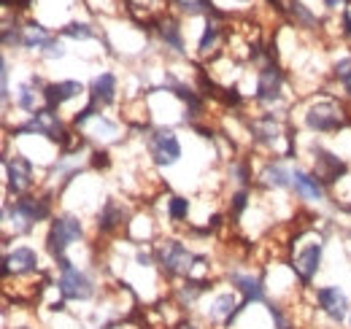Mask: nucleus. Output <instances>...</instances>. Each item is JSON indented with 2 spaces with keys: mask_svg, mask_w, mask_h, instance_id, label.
<instances>
[{
  "mask_svg": "<svg viewBox=\"0 0 351 329\" xmlns=\"http://www.w3.org/2000/svg\"><path fill=\"white\" fill-rule=\"evenodd\" d=\"M84 92V84L82 82H51L46 84L44 89V103L46 108H60V106H65L68 100H73V97H79Z\"/></svg>",
  "mask_w": 351,
  "mask_h": 329,
  "instance_id": "obj_20",
  "label": "nucleus"
},
{
  "mask_svg": "<svg viewBox=\"0 0 351 329\" xmlns=\"http://www.w3.org/2000/svg\"><path fill=\"white\" fill-rule=\"evenodd\" d=\"M292 189L306 203H322L327 195V184L313 170H292Z\"/></svg>",
  "mask_w": 351,
  "mask_h": 329,
  "instance_id": "obj_16",
  "label": "nucleus"
},
{
  "mask_svg": "<svg viewBox=\"0 0 351 329\" xmlns=\"http://www.w3.org/2000/svg\"><path fill=\"white\" fill-rule=\"evenodd\" d=\"M349 122V114L335 100H316L306 111V127L311 132H338Z\"/></svg>",
  "mask_w": 351,
  "mask_h": 329,
  "instance_id": "obj_6",
  "label": "nucleus"
},
{
  "mask_svg": "<svg viewBox=\"0 0 351 329\" xmlns=\"http://www.w3.org/2000/svg\"><path fill=\"white\" fill-rule=\"evenodd\" d=\"M292 11L298 14V19H300L306 27H316V16L308 11V8L303 5V3H300V0H292Z\"/></svg>",
  "mask_w": 351,
  "mask_h": 329,
  "instance_id": "obj_33",
  "label": "nucleus"
},
{
  "mask_svg": "<svg viewBox=\"0 0 351 329\" xmlns=\"http://www.w3.org/2000/svg\"><path fill=\"white\" fill-rule=\"evenodd\" d=\"M57 267H60V278H57L54 287H57V291L62 294V300H71V302H89V300L97 294L95 281L89 278L84 270L73 267L71 259L60 262Z\"/></svg>",
  "mask_w": 351,
  "mask_h": 329,
  "instance_id": "obj_4",
  "label": "nucleus"
},
{
  "mask_svg": "<svg viewBox=\"0 0 351 329\" xmlns=\"http://www.w3.org/2000/svg\"><path fill=\"white\" fill-rule=\"evenodd\" d=\"M60 33H62V36H68V38H76V41H87V38H95V30L89 27L87 22H71V25H65Z\"/></svg>",
  "mask_w": 351,
  "mask_h": 329,
  "instance_id": "obj_27",
  "label": "nucleus"
},
{
  "mask_svg": "<svg viewBox=\"0 0 351 329\" xmlns=\"http://www.w3.org/2000/svg\"><path fill=\"white\" fill-rule=\"evenodd\" d=\"M267 313H270L273 329H292V321H289V316L284 313V308H281V305H276V302H267Z\"/></svg>",
  "mask_w": 351,
  "mask_h": 329,
  "instance_id": "obj_30",
  "label": "nucleus"
},
{
  "mask_svg": "<svg viewBox=\"0 0 351 329\" xmlns=\"http://www.w3.org/2000/svg\"><path fill=\"white\" fill-rule=\"evenodd\" d=\"M332 73H335V79L343 84V86H346V92L351 95V54L349 57H341V60L335 62Z\"/></svg>",
  "mask_w": 351,
  "mask_h": 329,
  "instance_id": "obj_28",
  "label": "nucleus"
},
{
  "mask_svg": "<svg viewBox=\"0 0 351 329\" xmlns=\"http://www.w3.org/2000/svg\"><path fill=\"white\" fill-rule=\"evenodd\" d=\"M3 46H5V49L22 46V27H19V25H11L8 19H5V25H3Z\"/></svg>",
  "mask_w": 351,
  "mask_h": 329,
  "instance_id": "obj_29",
  "label": "nucleus"
},
{
  "mask_svg": "<svg viewBox=\"0 0 351 329\" xmlns=\"http://www.w3.org/2000/svg\"><path fill=\"white\" fill-rule=\"evenodd\" d=\"M249 206V189H238L235 195H232V200H230V208H232V219L238 221L241 219V213L246 210Z\"/></svg>",
  "mask_w": 351,
  "mask_h": 329,
  "instance_id": "obj_31",
  "label": "nucleus"
},
{
  "mask_svg": "<svg viewBox=\"0 0 351 329\" xmlns=\"http://www.w3.org/2000/svg\"><path fill=\"white\" fill-rule=\"evenodd\" d=\"M5 189L16 197L27 195V189L36 184V167L33 162L25 157V154H14V157H5Z\"/></svg>",
  "mask_w": 351,
  "mask_h": 329,
  "instance_id": "obj_9",
  "label": "nucleus"
},
{
  "mask_svg": "<svg viewBox=\"0 0 351 329\" xmlns=\"http://www.w3.org/2000/svg\"><path fill=\"white\" fill-rule=\"evenodd\" d=\"M68 127L60 122V117H57V111L54 108H38L30 119L25 124H16L14 130H11V135H44L49 141H54V143H65V138H68Z\"/></svg>",
  "mask_w": 351,
  "mask_h": 329,
  "instance_id": "obj_5",
  "label": "nucleus"
},
{
  "mask_svg": "<svg viewBox=\"0 0 351 329\" xmlns=\"http://www.w3.org/2000/svg\"><path fill=\"white\" fill-rule=\"evenodd\" d=\"M313 300H316L319 310H322L332 324H338V327H341L343 321H349L351 300H349V294H346L341 287H335V284L316 287L313 289Z\"/></svg>",
  "mask_w": 351,
  "mask_h": 329,
  "instance_id": "obj_8",
  "label": "nucleus"
},
{
  "mask_svg": "<svg viewBox=\"0 0 351 329\" xmlns=\"http://www.w3.org/2000/svg\"><path fill=\"white\" fill-rule=\"evenodd\" d=\"M284 97V73L278 65H265L257 73V100L265 106H276Z\"/></svg>",
  "mask_w": 351,
  "mask_h": 329,
  "instance_id": "obj_15",
  "label": "nucleus"
},
{
  "mask_svg": "<svg viewBox=\"0 0 351 329\" xmlns=\"http://www.w3.org/2000/svg\"><path fill=\"white\" fill-rule=\"evenodd\" d=\"M128 224H130V213L122 208V203L106 200V206L100 208V213H97V232L111 235V232H119Z\"/></svg>",
  "mask_w": 351,
  "mask_h": 329,
  "instance_id": "obj_18",
  "label": "nucleus"
},
{
  "mask_svg": "<svg viewBox=\"0 0 351 329\" xmlns=\"http://www.w3.org/2000/svg\"><path fill=\"white\" fill-rule=\"evenodd\" d=\"M44 54L49 57V60H54V57H62V54H65V49H62V46H60L57 41H54L51 46H49V49H46Z\"/></svg>",
  "mask_w": 351,
  "mask_h": 329,
  "instance_id": "obj_35",
  "label": "nucleus"
},
{
  "mask_svg": "<svg viewBox=\"0 0 351 329\" xmlns=\"http://www.w3.org/2000/svg\"><path fill=\"white\" fill-rule=\"evenodd\" d=\"M230 287L241 294V302L249 308L252 302H265V278L263 276H252V273H241V270H230L227 273Z\"/></svg>",
  "mask_w": 351,
  "mask_h": 329,
  "instance_id": "obj_14",
  "label": "nucleus"
},
{
  "mask_svg": "<svg viewBox=\"0 0 351 329\" xmlns=\"http://www.w3.org/2000/svg\"><path fill=\"white\" fill-rule=\"evenodd\" d=\"M160 38L165 46H171L176 54H184V38H181V27L176 19H171V16L160 19Z\"/></svg>",
  "mask_w": 351,
  "mask_h": 329,
  "instance_id": "obj_24",
  "label": "nucleus"
},
{
  "mask_svg": "<svg viewBox=\"0 0 351 329\" xmlns=\"http://www.w3.org/2000/svg\"><path fill=\"white\" fill-rule=\"evenodd\" d=\"M89 164H92L95 170H106V167L111 164V154H108L106 149H95L92 157H89Z\"/></svg>",
  "mask_w": 351,
  "mask_h": 329,
  "instance_id": "obj_34",
  "label": "nucleus"
},
{
  "mask_svg": "<svg viewBox=\"0 0 351 329\" xmlns=\"http://www.w3.org/2000/svg\"><path fill=\"white\" fill-rule=\"evenodd\" d=\"M260 178H263L265 186H270V189H289L292 186V170L281 162V160L265 162Z\"/></svg>",
  "mask_w": 351,
  "mask_h": 329,
  "instance_id": "obj_23",
  "label": "nucleus"
},
{
  "mask_svg": "<svg viewBox=\"0 0 351 329\" xmlns=\"http://www.w3.org/2000/svg\"><path fill=\"white\" fill-rule=\"evenodd\" d=\"M311 151H313V173H316L324 184H335V181L346 178L349 164L343 162L338 154H332V151H327V149H322V146H313Z\"/></svg>",
  "mask_w": 351,
  "mask_h": 329,
  "instance_id": "obj_13",
  "label": "nucleus"
},
{
  "mask_svg": "<svg viewBox=\"0 0 351 329\" xmlns=\"http://www.w3.org/2000/svg\"><path fill=\"white\" fill-rule=\"evenodd\" d=\"M154 256H157V265H160L162 276H168V278H192V273L197 267V259H200L197 254H192L176 238L160 241L154 246Z\"/></svg>",
  "mask_w": 351,
  "mask_h": 329,
  "instance_id": "obj_2",
  "label": "nucleus"
},
{
  "mask_svg": "<svg viewBox=\"0 0 351 329\" xmlns=\"http://www.w3.org/2000/svg\"><path fill=\"white\" fill-rule=\"evenodd\" d=\"M89 100L95 106H111L117 100V76L111 71L97 73L89 84Z\"/></svg>",
  "mask_w": 351,
  "mask_h": 329,
  "instance_id": "obj_21",
  "label": "nucleus"
},
{
  "mask_svg": "<svg viewBox=\"0 0 351 329\" xmlns=\"http://www.w3.org/2000/svg\"><path fill=\"white\" fill-rule=\"evenodd\" d=\"M51 216V200L44 195H22L14 203L3 206V227L14 230V235H27Z\"/></svg>",
  "mask_w": 351,
  "mask_h": 329,
  "instance_id": "obj_1",
  "label": "nucleus"
},
{
  "mask_svg": "<svg viewBox=\"0 0 351 329\" xmlns=\"http://www.w3.org/2000/svg\"><path fill=\"white\" fill-rule=\"evenodd\" d=\"M322 254H324L322 238H313L311 243H306V246L292 256V270H295V276H298L303 284H311V281L316 278V273H319V267H322Z\"/></svg>",
  "mask_w": 351,
  "mask_h": 329,
  "instance_id": "obj_12",
  "label": "nucleus"
},
{
  "mask_svg": "<svg viewBox=\"0 0 351 329\" xmlns=\"http://www.w3.org/2000/svg\"><path fill=\"white\" fill-rule=\"evenodd\" d=\"M249 132H252V141L260 143V146H276L281 138H284V127L276 119V114H260L249 122Z\"/></svg>",
  "mask_w": 351,
  "mask_h": 329,
  "instance_id": "obj_17",
  "label": "nucleus"
},
{
  "mask_svg": "<svg viewBox=\"0 0 351 329\" xmlns=\"http://www.w3.org/2000/svg\"><path fill=\"white\" fill-rule=\"evenodd\" d=\"M146 149H149V157L154 160L157 167H171V164L181 160V141H178L173 127H154V130H149Z\"/></svg>",
  "mask_w": 351,
  "mask_h": 329,
  "instance_id": "obj_7",
  "label": "nucleus"
},
{
  "mask_svg": "<svg viewBox=\"0 0 351 329\" xmlns=\"http://www.w3.org/2000/svg\"><path fill=\"white\" fill-rule=\"evenodd\" d=\"M178 329H203V327H200V324H195V321H189V319H186V321H181V324H178Z\"/></svg>",
  "mask_w": 351,
  "mask_h": 329,
  "instance_id": "obj_37",
  "label": "nucleus"
},
{
  "mask_svg": "<svg viewBox=\"0 0 351 329\" xmlns=\"http://www.w3.org/2000/svg\"><path fill=\"white\" fill-rule=\"evenodd\" d=\"M243 310H246V305L238 302L232 291H221V294H217V297L208 302V308H206V319H208L211 324H219L221 329H230Z\"/></svg>",
  "mask_w": 351,
  "mask_h": 329,
  "instance_id": "obj_11",
  "label": "nucleus"
},
{
  "mask_svg": "<svg viewBox=\"0 0 351 329\" xmlns=\"http://www.w3.org/2000/svg\"><path fill=\"white\" fill-rule=\"evenodd\" d=\"M349 327H351V316H349Z\"/></svg>",
  "mask_w": 351,
  "mask_h": 329,
  "instance_id": "obj_38",
  "label": "nucleus"
},
{
  "mask_svg": "<svg viewBox=\"0 0 351 329\" xmlns=\"http://www.w3.org/2000/svg\"><path fill=\"white\" fill-rule=\"evenodd\" d=\"M343 33L351 38V11H343Z\"/></svg>",
  "mask_w": 351,
  "mask_h": 329,
  "instance_id": "obj_36",
  "label": "nucleus"
},
{
  "mask_svg": "<svg viewBox=\"0 0 351 329\" xmlns=\"http://www.w3.org/2000/svg\"><path fill=\"white\" fill-rule=\"evenodd\" d=\"M54 41H57L54 33H49L38 22H30L22 27V49H27V51H46Z\"/></svg>",
  "mask_w": 351,
  "mask_h": 329,
  "instance_id": "obj_22",
  "label": "nucleus"
},
{
  "mask_svg": "<svg viewBox=\"0 0 351 329\" xmlns=\"http://www.w3.org/2000/svg\"><path fill=\"white\" fill-rule=\"evenodd\" d=\"M84 238V224L79 216L73 213H62V216H54L51 224H49V232H46V248L51 254V259L60 265L65 262L68 256V248L73 246L76 241Z\"/></svg>",
  "mask_w": 351,
  "mask_h": 329,
  "instance_id": "obj_3",
  "label": "nucleus"
},
{
  "mask_svg": "<svg viewBox=\"0 0 351 329\" xmlns=\"http://www.w3.org/2000/svg\"><path fill=\"white\" fill-rule=\"evenodd\" d=\"M173 3L181 11H186V14H203V11H208V0H173Z\"/></svg>",
  "mask_w": 351,
  "mask_h": 329,
  "instance_id": "obj_32",
  "label": "nucleus"
},
{
  "mask_svg": "<svg viewBox=\"0 0 351 329\" xmlns=\"http://www.w3.org/2000/svg\"><path fill=\"white\" fill-rule=\"evenodd\" d=\"M219 41V25L217 22H206V27H203V36H200V41H197V51L200 54H208L214 46Z\"/></svg>",
  "mask_w": 351,
  "mask_h": 329,
  "instance_id": "obj_25",
  "label": "nucleus"
},
{
  "mask_svg": "<svg viewBox=\"0 0 351 329\" xmlns=\"http://www.w3.org/2000/svg\"><path fill=\"white\" fill-rule=\"evenodd\" d=\"M186 216H189V200L181 197V195L171 197V203H168V219H171L173 224H181Z\"/></svg>",
  "mask_w": 351,
  "mask_h": 329,
  "instance_id": "obj_26",
  "label": "nucleus"
},
{
  "mask_svg": "<svg viewBox=\"0 0 351 329\" xmlns=\"http://www.w3.org/2000/svg\"><path fill=\"white\" fill-rule=\"evenodd\" d=\"M243 3H246V0H243Z\"/></svg>",
  "mask_w": 351,
  "mask_h": 329,
  "instance_id": "obj_39",
  "label": "nucleus"
},
{
  "mask_svg": "<svg viewBox=\"0 0 351 329\" xmlns=\"http://www.w3.org/2000/svg\"><path fill=\"white\" fill-rule=\"evenodd\" d=\"M38 251L30 246H16L14 251H5L3 256V278H27L38 276Z\"/></svg>",
  "mask_w": 351,
  "mask_h": 329,
  "instance_id": "obj_10",
  "label": "nucleus"
},
{
  "mask_svg": "<svg viewBox=\"0 0 351 329\" xmlns=\"http://www.w3.org/2000/svg\"><path fill=\"white\" fill-rule=\"evenodd\" d=\"M44 89L46 84L41 76H30V82L19 84L16 86V97H14L16 108H22V111H27L33 117L38 111V100H44Z\"/></svg>",
  "mask_w": 351,
  "mask_h": 329,
  "instance_id": "obj_19",
  "label": "nucleus"
}]
</instances>
